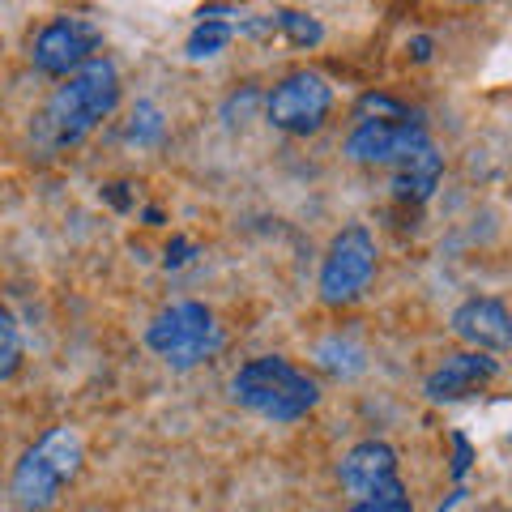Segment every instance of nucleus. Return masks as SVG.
Masks as SVG:
<instances>
[{
  "label": "nucleus",
  "mask_w": 512,
  "mask_h": 512,
  "mask_svg": "<svg viewBox=\"0 0 512 512\" xmlns=\"http://www.w3.org/2000/svg\"><path fill=\"white\" fill-rule=\"evenodd\" d=\"M440 175H444V154L431 146V150H423L419 158H414V163H406V167L393 171V192H397V201H427L431 192H436Z\"/></svg>",
  "instance_id": "f8f14e48"
},
{
  "label": "nucleus",
  "mask_w": 512,
  "mask_h": 512,
  "mask_svg": "<svg viewBox=\"0 0 512 512\" xmlns=\"http://www.w3.org/2000/svg\"><path fill=\"white\" fill-rule=\"evenodd\" d=\"M124 137L137 141V146H150V141H158V137H163V111H158L154 103H137Z\"/></svg>",
  "instance_id": "f3484780"
},
{
  "label": "nucleus",
  "mask_w": 512,
  "mask_h": 512,
  "mask_svg": "<svg viewBox=\"0 0 512 512\" xmlns=\"http://www.w3.org/2000/svg\"><path fill=\"white\" fill-rule=\"evenodd\" d=\"M448 325H453L461 342H470L474 350H483V355H495V350L512 346V312H508V303L495 295H474L466 303H457Z\"/></svg>",
  "instance_id": "9d476101"
},
{
  "label": "nucleus",
  "mask_w": 512,
  "mask_h": 512,
  "mask_svg": "<svg viewBox=\"0 0 512 512\" xmlns=\"http://www.w3.org/2000/svg\"><path fill=\"white\" fill-rule=\"evenodd\" d=\"M316 359L329 367V372H338V376H350V372H359L363 367V350L359 346H350L342 338H329V342H320L316 346Z\"/></svg>",
  "instance_id": "dca6fc26"
},
{
  "label": "nucleus",
  "mask_w": 512,
  "mask_h": 512,
  "mask_svg": "<svg viewBox=\"0 0 512 512\" xmlns=\"http://www.w3.org/2000/svg\"><path fill=\"white\" fill-rule=\"evenodd\" d=\"M103 43V30L86 18H52L35 43H30V64L47 77H73L82 64L94 60Z\"/></svg>",
  "instance_id": "6e6552de"
},
{
  "label": "nucleus",
  "mask_w": 512,
  "mask_h": 512,
  "mask_svg": "<svg viewBox=\"0 0 512 512\" xmlns=\"http://www.w3.org/2000/svg\"><path fill=\"white\" fill-rule=\"evenodd\" d=\"M86 461V444L77 427H47L13 466V500L26 512H52L64 483H73Z\"/></svg>",
  "instance_id": "7ed1b4c3"
},
{
  "label": "nucleus",
  "mask_w": 512,
  "mask_h": 512,
  "mask_svg": "<svg viewBox=\"0 0 512 512\" xmlns=\"http://www.w3.org/2000/svg\"><path fill=\"white\" fill-rule=\"evenodd\" d=\"M192 252H197V248H192L188 239H171V244H167V256H163V265H167V269H180L184 261H192Z\"/></svg>",
  "instance_id": "6ab92c4d"
},
{
  "label": "nucleus",
  "mask_w": 512,
  "mask_h": 512,
  "mask_svg": "<svg viewBox=\"0 0 512 512\" xmlns=\"http://www.w3.org/2000/svg\"><path fill=\"white\" fill-rule=\"evenodd\" d=\"M329 111H333V86L316 69L286 73L265 99L269 124H274L278 133H291V137L316 133V128L329 120Z\"/></svg>",
  "instance_id": "423d86ee"
},
{
  "label": "nucleus",
  "mask_w": 512,
  "mask_h": 512,
  "mask_svg": "<svg viewBox=\"0 0 512 512\" xmlns=\"http://www.w3.org/2000/svg\"><path fill=\"white\" fill-rule=\"evenodd\" d=\"M410 47H414V60H431V39H427V35H419Z\"/></svg>",
  "instance_id": "4be33fe9"
},
{
  "label": "nucleus",
  "mask_w": 512,
  "mask_h": 512,
  "mask_svg": "<svg viewBox=\"0 0 512 512\" xmlns=\"http://www.w3.org/2000/svg\"><path fill=\"white\" fill-rule=\"evenodd\" d=\"M116 107H120V73L107 56H94L73 77H64V86H56V94L39 111L35 133L43 146L69 150L77 141H86Z\"/></svg>",
  "instance_id": "f257e3e1"
},
{
  "label": "nucleus",
  "mask_w": 512,
  "mask_h": 512,
  "mask_svg": "<svg viewBox=\"0 0 512 512\" xmlns=\"http://www.w3.org/2000/svg\"><path fill=\"white\" fill-rule=\"evenodd\" d=\"M376 235L363 227V222H350L333 235V244L325 252V261H320V299L329 303V308H346V303H355L367 282L376 274Z\"/></svg>",
  "instance_id": "39448f33"
},
{
  "label": "nucleus",
  "mask_w": 512,
  "mask_h": 512,
  "mask_svg": "<svg viewBox=\"0 0 512 512\" xmlns=\"http://www.w3.org/2000/svg\"><path fill=\"white\" fill-rule=\"evenodd\" d=\"M18 367H22V329L18 316L0 303V384L18 376Z\"/></svg>",
  "instance_id": "ddd939ff"
},
{
  "label": "nucleus",
  "mask_w": 512,
  "mask_h": 512,
  "mask_svg": "<svg viewBox=\"0 0 512 512\" xmlns=\"http://www.w3.org/2000/svg\"><path fill=\"white\" fill-rule=\"evenodd\" d=\"M453 444H457V461H453V478H461V474H466L470 470V440L466 436H453Z\"/></svg>",
  "instance_id": "aec40b11"
},
{
  "label": "nucleus",
  "mask_w": 512,
  "mask_h": 512,
  "mask_svg": "<svg viewBox=\"0 0 512 512\" xmlns=\"http://www.w3.org/2000/svg\"><path fill=\"white\" fill-rule=\"evenodd\" d=\"M346 512H414V504H410V491H393V495H376V500L350 504Z\"/></svg>",
  "instance_id": "a211bd4d"
},
{
  "label": "nucleus",
  "mask_w": 512,
  "mask_h": 512,
  "mask_svg": "<svg viewBox=\"0 0 512 512\" xmlns=\"http://www.w3.org/2000/svg\"><path fill=\"white\" fill-rule=\"evenodd\" d=\"M338 483L355 504L376 500V495L406 491L402 474H397V448L384 440H359L338 466Z\"/></svg>",
  "instance_id": "1a4fd4ad"
},
{
  "label": "nucleus",
  "mask_w": 512,
  "mask_h": 512,
  "mask_svg": "<svg viewBox=\"0 0 512 512\" xmlns=\"http://www.w3.org/2000/svg\"><path fill=\"white\" fill-rule=\"evenodd\" d=\"M120 188H124V184H107L103 192H107V201H111V205H116V210H128V197H124V192H120Z\"/></svg>",
  "instance_id": "412c9836"
},
{
  "label": "nucleus",
  "mask_w": 512,
  "mask_h": 512,
  "mask_svg": "<svg viewBox=\"0 0 512 512\" xmlns=\"http://www.w3.org/2000/svg\"><path fill=\"white\" fill-rule=\"evenodd\" d=\"M495 376H500V363H495L491 355H483V350H461V355H448L436 372L427 376L423 393L431 397V402H461V397L478 393Z\"/></svg>",
  "instance_id": "9b49d317"
},
{
  "label": "nucleus",
  "mask_w": 512,
  "mask_h": 512,
  "mask_svg": "<svg viewBox=\"0 0 512 512\" xmlns=\"http://www.w3.org/2000/svg\"><path fill=\"white\" fill-rule=\"evenodd\" d=\"M146 346L167 367H175V372H188V367H197L210 355H218L222 329H218V320H214V312L205 308V303L180 299V303L163 308L146 325Z\"/></svg>",
  "instance_id": "20e7f679"
},
{
  "label": "nucleus",
  "mask_w": 512,
  "mask_h": 512,
  "mask_svg": "<svg viewBox=\"0 0 512 512\" xmlns=\"http://www.w3.org/2000/svg\"><path fill=\"white\" fill-rule=\"evenodd\" d=\"M423 150H431V137L419 120H359L355 133L346 137V154L363 167H406L414 163Z\"/></svg>",
  "instance_id": "0eeeda50"
},
{
  "label": "nucleus",
  "mask_w": 512,
  "mask_h": 512,
  "mask_svg": "<svg viewBox=\"0 0 512 512\" xmlns=\"http://www.w3.org/2000/svg\"><path fill=\"white\" fill-rule=\"evenodd\" d=\"M235 406L261 414L269 423H299L320 402V384L282 355H256L231 376Z\"/></svg>",
  "instance_id": "f03ea898"
},
{
  "label": "nucleus",
  "mask_w": 512,
  "mask_h": 512,
  "mask_svg": "<svg viewBox=\"0 0 512 512\" xmlns=\"http://www.w3.org/2000/svg\"><path fill=\"white\" fill-rule=\"evenodd\" d=\"M231 35H235V26L231 22H197V30L188 35V47L184 52L192 56V60H205V56H218L222 47L231 43Z\"/></svg>",
  "instance_id": "4468645a"
},
{
  "label": "nucleus",
  "mask_w": 512,
  "mask_h": 512,
  "mask_svg": "<svg viewBox=\"0 0 512 512\" xmlns=\"http://www.w3.org/2000/svg\"><path fill=\"white\" fill-rule=\"evenodd\" d=\"M274 22L286 39H291L295 47H316L320 39H325V26H320L312 13H299V9H278Z\"/></svg>",
  "instance_id": "2eb2a0df"
}]
</instances>
